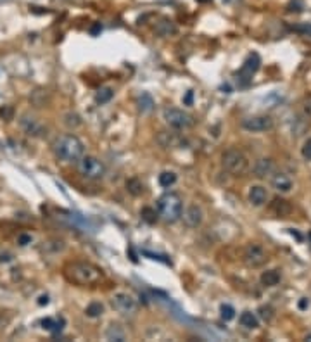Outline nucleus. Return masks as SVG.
Wrapping results in <instances>:
<instances>
[{
  "label": "nucleus",
  "instance_id": "obj_24",
  "mask_svg": "<svg viewBox=\"0 0 311 342\" xmlns=\"http://www.w3.org/2000/svg\"><path fill=\"white\" fill-rule=\"evenodd\" d=\"M112 97H115V90H112L111 87H104V89H100L97 92V95H95V102L97 104H107Z\"/></svg>",
  "mask_w": 311,
  "mask_h": 342
},
{
  "label": "nucleus",
  "instance_id": "obj_13",
  "mask_svg": "<svg viewBox=\"0 0 311 342\" xmlns=\"http://www.w3.org/2000/svg\"><path fill=\"white\" fill-rule=\"evenodd\" d=\"M252 171H254V175H256L258 178L270 177V175L275 173V163H273V159H270V157H261V159H258L256 163H254Z\"/></svg>",
  "mask_w": 311,
  "mask_h": 342
},
{
  "label": "nucleus",
  "instance_id": "obj_27",
  "mask_svg": "<svg viewBox=\"0 0 311 342\" xmlns=\"http://www.w3.org/2000/svg\"><path fill=\"white\" fill-rule=\"evenodd\" d=\"M220 317L225 320V322H230V320H234L235 317V309L234 306L230 304H221L220 306Z\"/></svg>",
  "mask_w": 311,
  "mask_h": 342
},
{
  "label": "nucleus",
  "instance_id": "obj_38",
  "mask_svg": "<svg viewBox=\"0 0 311 342\" xmlns=\"http://www.w3.org/2000/svg\"><path fill=\"white\" fill-rule=\"evenodd\" d=\"M38 304H40V306H45V304H49V296H42L40 299H38Z\"/></svg>",
  "mask_w": 311,
  "mask_h": 342
},
{
  "label": "nucleus",
  "instance_id": "obj_20",
  "mask_svg": "<svg viewBox=\"0 0 311 342\" xmlns=\"http://www.w3.org/2000/svg\"><path fill=\"white\" fill-rule=\"evenodd\" d=\"M137 106H138V111L142 114H149L152 109H154V99H152L149 94H142V95H138V99H137Z\"/></svg>",
  "mask_w": 311,
  "mask_h": 342
},
{
  "label": "nucleus",
  "instance_id": "obj_30",
  "mask_svg": "<svg viewBox=\"0 0 311 342\" xmlns=\"http://www.w3.org/2000/svg\"><path fill=\"white\" fill-rule=\"evenodd\" d=\"M0 118H2V120H6V121L14 120V107H12V106L0 107Z\"/></svg>",
  "mask_w": 311,
  "mask_h": 342
},
{
  "label": "nucleus",
  "instance_id": "obj_6",
  "mask_svg": "<svg viewBox=\"0 0 311 342\" xmlns=\"http://www.w3.org/2000/svg\"><path fill=\"white\" fill-rule=\"evenodd\" d=\"M163 118H164V121L175 130H185L194 125V120H192L190 114L182 111V109H177V107H166L163 111Z\"/></svg>",
  "mask_w": 311,
  "mask_h": 342
},
{
  "label": "nucleus",
  "instance_id": "obj_18",
  "mask_svg": "<svg viewBox=\"0 0 311 342\" xmlns=\"http://www.w3.org/2000/svg\"><path fill=\"white\" fill-rule=\"evenodd\" d=\"M156 33L159 35V37H169V35H173L177 32V26L172 19H168V17H163V19L159 21V23L156 24Z\"/></svg>",
  "mask_w": 311,
  "mask_h": 342
},
{
  "label": "nucleus",
  "instance_id": "obj_23",
  "mask_svg": "<svg viewBox=\"0 0 311 342\" xmlns=\"http://www.w3.org/2000/svg\"><path fill=\"white\" fill-rule=\"evenodd\" d=\"M106 337H107L109 340H118V342H123L126 339V335H125V332L121 330V327L120 325H115V323H112V325L107 328Z\"/></svg>",
  "mask_w": 311,
  "mask_h": 342
},
{
  "label": "nucleus",
  "instance_id": "obj_39",
  "mask_svg": "<svg viewBox=\"0 0 311 342\" xmlns=\"http://www.w3.org/2000/svg\"><path fill=\"white\" fill-rule=\"evenodd\" d=\"M192 95H194V94H192V92H188V94H187V97L183 99V102H185L187 106H190V104H192Z\"/></svg>",
  "mask_w": 311,
  "mask_h": 342
},
{
  "label": "nucleus",
  "instance_id": "obj_35",
  "mask_svg": "<svg viewBox=\"0 0 311 342\" xmlns=\"http://www.w3.org/2000/svg\"><path fill=\"white\" fill-rule=\"evenodd\" d=\"M32 242V237L30 235H19V245H28Z\"/></svg>",
  "mask_w": 311,
  "mask_h": 342
},
{
  "label": "nucleus",
  "instance_id": "obj_15",
  "mask_svg": "<svg viewBox=\"0 0 311 342\" xmlns=\"http://www.w3.org/2000/svg\"><path fill=\"white\" fill-rule=\"evenodd\" d=\"M271 185H273L275 190L282 192V194H287L292 188V180L289 178L286 173H275L273 177H271Z\"/></svg>",
  "mask_w": 311,
  "mask_h": 342
},
{
  "label": "nucleus",
  "instance_id": "obj_17",
  "mask_svg": "<svg viewBox=\"0 0 311 342\" xmlns=\"http://www.w3.org/2000/svg\"><path fill=\"white\" fill-rule=\"evenodd\" d=\"M260 280L265 287H275V285H278L280 280H282V273H280V270H266L261 273Z\"/></svg>",
  "mask_w": 311,
  "mask_h": 342
},
{
  "label": "nucleus",
  "instance_id": "obj_40",
  "mask_svg": "<svg viewBox=\"0 0 311 342\" xmlns=\"http://www.w3.org/2000/svg\"><path fill=\"white\" fill-rule=\"evenodd\" d=\"M304 340H311V334L306 335V337H304Z\"/></svg>",
  "mask_w": 311,
  "mask_h": 342
},
{
  "label": "nucleus",
  "instance_id": "obj_26",
  "mask_svg": "<svg viewBox=\"0 0 311 342\" xmlns=\"http://www.w3.org/2000/svg\"><path fill=\"white\" fill-rule=\"evenodd\" d=\"M177 183V175L173 173V171H163V173L159 175V185L164 187V188H169L172 185Z\"/></svg>",
  "mask_w": 311,
  "mask_h": 342
},
{
  "label": "nucleus",
  "instance_id": "obj_21",
  "mask_svg": "<svg viewBox=\"0 0 311 342\" xmlns=\"http://www.w3.org/2000/svg\"><path fill=\"white\" fill-rule=\"evenodd\" d=\"M63 325H64V320H54V318H43L42 320V327L45 328V330L52 332V334H58V332L63 330Z\"/></svg>",
  "mask_w": 311,
  "mask_h": 342
},
{
  "label": "nucleus",
  "instance_id": "obj_41",
  "mask_svg": "<svg viewBox=\"0 0 311 342\" xmlns=\"http://www.w3.org/2000/svg\"><path fill=\"white\" fill-rule=\"evenodd\" d=\"M308 239L311 240V232H309V234H308Z\"/></svg>",
  "mask_w": 311,
  "mask_h": 342
},
{
  "label": "nucleus",
  "instance_id": "obj_9",
  "mask_svg": "<svg viewBox=\"0 0 311 342\" xmlns=\"http://www.w3.org/2000/svg\"><path fill=\"white\" fill-rule=\"evenodd\" d=\"M111 304H112V308H115L118 313H121V315H135V313H137V308H138L135 297L131 296V294H128V292H118V294H115V296H112V299H111Z\"/></svg>",
  "mask_w": 311,
  "mask_h": 342
},
{
  "label": "nucleus",
  "instance_id": "obj_22",
  "mask_svg": "<svg viewBox=\"0 0 311 342\" xmlns=\"http://www.w3.org/2000/svg\"><path fill=\"white\" fill-rule=\"evenodd\" d=\"M85 315L89 318H99V317H102V315H104V304H102V302H99V301L90 302V304L87 306V309H85Z\"/></svg>",
  "mask_w": 311,
  "mask_h": 342
},
{
  "label": "nucleus",
  "instance_id": "obj_32",
  "mask_svg": "<svg viewBox=\"0 0 311 342\" xmlns=\"http://www.w3.org/2000/svg\"><path fill=\"white\" fill-rule=\"evenodd\" d=\"M291 30H292V32H297V33H303V35H311V24H308V23L292 24Z\"/></svg>",
  "mask_w": 311,
  "mask_h": 342
},
{
  "label": "nucleus",
  "instance_id": "obj_5",
  "mask_svg": "<svg viewBox=\"0 0 311 342\" xmlns=\"http://www.w3.org/2000/svg\"><path fill=\"white\" fill-rule=\"evenodd\" d=\"M78 171L87 180H100L106 175V166L95 156H81L78 161Z\"/></svg>",
  "mask_w": 311,
  "mask_h": 342
},
{
  "label": "nucleus",
  "instance_id": "obj_29",
  "mask_svg": "<svg viewBox=\"0 0 311 342\" xmlns=\"http://www.w3.org/2000/svg\"><path fill=\"white\" fill-rule=\"evenodd\" d=\"M156 218H157L156 209H152V208H144V209H142V220H144V221H147V223H154V221H156Z\"/></svg>",
  "mask_w": 311,
  "mask_h": 342
},
{
  "label": "nucleus",
  "instance_id": "obj_8",
  "mask_svg": "<svg viewBox=\"0 0 311 342\" xmlns=\"http://www.w3.org/2000/svg\"><path fill=\"white\" fill-rule=\"evenodd\" d=\"M260 64H261V59L258 54L247 55V59L244 61V64L240 66V69L237 73V80H239L240 87H247L249 83H251L252 76L258 73V69H260Z\"/></svg>",
  "mask_w": 311,
  "mask_h": 342
},
{
  "label": "nucleus",
  "instance_id": "obj_12",
  "mask_svg": "<svg viewBox=\"0 0 311 342\" xmlns=\"http://www.w3.org/2000/svg\"><path fill=\"white\" fill-rule=\"evenodd\" d=\"M182 218H183V223H185L188 228H197L201 226V223L204 220V213L197 204H192L182 213Z\"/></svg>",
  "mask_w": 311,
  "mask_h": 342
},
{
  "label": "nucleus",
  "instance_id": "obj_10",
  "mask_svg": "<svg viewBox=\"0 0 311 342\" xmlns=\"http://www.w3.org/2000/svg\"><path fill=\"white\" fill-rule=\"evenodd\" d=\"M266 261H268V254L260 244H249L244 249V263L251 268H260Z\"/></svg>",
  "mask_w": 311,
  "mask_h": 342
},
{
  "label": "nucleus",
  "instance_id": "obj_36",
  "mask_svg": "<svg viewBox=\"0 0 311 342\" xmlns=\"http://www.w3.org/2000/svg\"><path fill=\"white\" fill-rule=\"evenodd\" d=\"M100 30H102V26H100V23H95L94 26H92L90 33H92V35H97V33H100Z\"/></svg>",
  "mask_w": 311,
  "mask_h": 342
},
{
  "label": "nucleus",
  "instance_id": "obj_1",
  "mask_svg": "<svg viewBox=\"0 0 311 342\" xmlns=\"http://www.w3.org/2000/svg\"><path fill=\"white\" fill-rule=\"evenodd\" d=\"M64 277L76 285H95L102 280V271L92 263L74 261L64 266Z\"/></svg>",
  "mask_w": 311,
  "mask_h": 342
},
{
  "label": "nucleus",
  "instance_id": "obj_4",
  "mask_svg": "<svg viewBox=\"0 0 311 342\" xmlns=\"http://www.w3.org/2000/svg\"><path fill=\"white\" fill-rule=\"evenodd\" d=\"M221 166L227 173L232 175V177H242V175H246L249 169V159L244 152L237 151V149H230V151L223 152Z\"/></svg>",
  "mask_w": 311,
  "mask_h": 342
},
{
  "label": "nucleus",
  "instance_id": "obj_14",
  "mask_svg": "<svg viewBox=\"0 0 311 342\" xmlns=\"http://www.w3.org/2000/svg\"><path fill=\"white\" fill-rule=\"evenodd\" d=\"M247 197H249V203L256 206V208H260V206H265L266 201H268V190L263 185H252L249 188Z\"/></svg>",
  "mask_w": 311,
  "mask_h": 342
},
{
  "label": "nucleus",
  "instance_id": "obj_11",
  "mask_svg": "<svg viewBox=\"0 0 311 342\" xmlns=\"http://www.w3.org/2000/svg\"><path fill=\"white\" fill-rule=\"evenodd\" d=\"M19 125L24 133L30 135V137H42V135L47 131L45 125H43L42 121H38L37 118L30 116V114H23V116H21Z\"/></svg>",
  "mask_w": 311,
  "mask_h": 342
},
{
  "label": "nucleus",
  "instance_id": "obj_25",
  "mask_svg": "<svg viewBox=\"0 0 311 342\" xmlns=\"http://www.w3.org/2000/svg\"><path fill=\"white\" fill-rule=\"evenodd\" d=\"M126 190H128L131 195H140L144 192V183L140 182L138 178H130L126 180Z\"/></svg>",
  "mask_w": 311,
  "mask_h": 342
},
{
  "label": "nucleus",
  "instance_id": "obj_37",
  "mask_svg": "<svg viewBox=\"0 0 311 342\" xmlns=\"http://www.w3.org/2000/svg\"><path fill=\"white\" fill-rule=\"evenodd\" d=\"M308 306H309V301L306 299V297H304V299H301V301H299V308H301V309H306V308H308Z\"/></svg>",
  "mask_w": 311,
  "mask_h": 342
},
{
  "label": "nucleus",
  "instance_id": "obj_2",
  "mask_svg": "<svg viewBox=\"0 0 311 342\" xmlns=\"http://www.w3.org/2000/svg\"><path fill=\"white\" fill-rule=\"evenodd\" d=\"M52 151L61 161L78 163L83 152H85V146L76 135H63V137L55 138V142L52 144Z\"/></svg>",
  "mask_w": 311,
  "mask_h": 342
},
{
  "label": "nucleus",
  "instance_id": "obj_31",
  "mask_svg": "<svg viewBox=\"0 0 311 342\" xmlns=\"http://www.w3.org/2000/svg\"><path fill=\"white\" fill-rule=\"evenodd\" d=\"M260 317L265 320V322H270V320L273 318V308H271V306H261Z\"/></svg>",
  "mask_w": 311,
  "mask_h": 342
},
{
  "label": "nucleus",
  "instance_id": "obj_19",
  "mask_svg": "<svg viewBox=\"0 0 311 342\" xmlns=\"http://www.w3.org/2000/svg\"><path fill=\"white\" fill-rule=\"evenodd\" d=\"M239 322H240V325L244 328H247V330H254V328H258V325H260L258 317L254 313H251V311H244V313L240 315Z\"/></svg>",
  "mask_w": 311,
  "mask_h": 342
},
{
  "label": "nucleus",
  "instance_id": "obj_34",
  "mask_svg": "<svg viewBox=\"0 0 311 342\" xmlns=\"http://www.w3.org/2000/svg\"><path fill=\"white\" fill-rule=\"evenodd\" d=\"M301 106H303V112L306 114V116L311 118V94L306 95V97L303 99V104H301Z\"/></svg>",
  "mask_w": 311,
  "mask_h": 342
},
{
  "label": "nucleus",
  "instance_id": "obj_28",
  "mask_svg": "<svg viewBox=\"0 0 311 342\" xmlns=\"http://www.w3.org/2000/svg\"><path fill=\"white\" fill-rule=\"evenodd\" d=\"M64 123L69 126V128H76V126L81 125V118L78 116L76 112H68L64 116Z\"/></svg>",
  "mask_w": 311,
  "mask_h": 342
},
{
  "label": "nucleus",
  "instance_id": "obj_7",
  "mask_svg": "<svg viewBox=\"0 0 311 342\" xmlns=\"http://www.w3.org/2000/svg\"><path fill=\"white\" fill-rule=\"evenodd\" d=\"M242 128L251 133H263V131H270L275 126L273 118L268 114H258V116H249L242 120Z\"/></svg>",
  "mask_w": 311,
  "mask_h": 342
},
{
  "label": "nucleus",
  "instance_id": "obj_16",
  "mask_svg": "<svg viewBox=\"0 0 311 342\" xmlns=\"http://www.w3.org/2000/svg\"><path fill=\"white\" fill-rule=\"evenodd\" d=\"M270 209L277 214V216H287V214H291L292 211V206L289 204L286 199H282V197H275L273 203L270 204Z\"/></svg>",
  "mask_w": 311,
  "mask_h": 342
},
{
  "label": "nucleus",
  "instance_id": "obj_33",
  "mask_svg": "<svg viewBox=\"0 0 311 342\" xmlns=\"http://www.w3.org/2000/svg\"><path fill=\"white\" fill-rule=\"evenodd\" d=\"M301 154L306 161H311V138H306L303 147H301Z\"/></svg>",
  "mask_w": 311,
  "mask_h": 342
},
{
  "label": "nucleus",
  "instance_id": "obj_3",
  "mask_svg": "<svg viewBox=\"0 0 311 342\" xmlns=\"http://www.w3.org/2000/svg\"><path fill=\"white\" fill-rule=\"evenodd\" d=\"M182 213H183V204H182V199L177 194L168 192V194L159 197V201H157V214H159L164 221L175 223L182 218Z\"/></svg>",
  "mask_w": 311,
  "mask_h": 342
}]
</instances>
